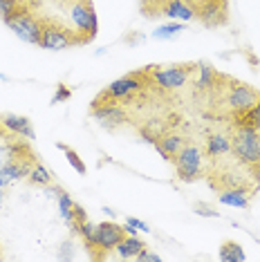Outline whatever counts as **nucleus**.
Returning a JSON list of instances; mask_svg holds the SVG:
<instances>
[{"instance_id":"20e7f679","label":"nucleus","mask_w":260,"mask_h":262,"mask_svg":"<svg viewBox=\"0 0 260 262\" xmlns=\"http://www.w3.org/2000/svg\"><path fill=\"white\" fill-rule=\"evenodd\" d=\"M148 70H150V79L155 83L157 90L170 92V90H180V88L186 85L193 72H198V63H177V65H168V68L148 65Z\"/></svg>"},{"instance_id":"f03ea898","label":"nucleus","mask_w":260,"mask_h":262,"mask_svg":"<svg viewBox=\"0 0 260 262\" xmlns=\"http://www.w3.org/2000/svg\"><path fill=\"white\" fill-rule=\"evenodd\" d=\"M231 137V155L247 168L253 170V175L260 177V146H258V130L231 123L229 128Z\"/></svg>"},{"instance_id":"6e6552de","label":"nucleus","mask_w":260,"mask_h":262,"mask_svg":"<svg viewBox=\"0 0 260 262\" xmlns=\"http://www.w3.org/2000/svg\"><path fill=\"white\" fill-rule=\"evenodd\" d=\"M90 115L97 119L99 126L115 130L119 126H126L130 121L128 108L119 101H108V103H99V105H90Z\"/></svg>"},{"instance_id":"0eeeda50","label":"nucleus","mask_w":260,"mask_h":262,"mask_svg":"<svg viewBox=\"0 0 260 262\" xmlns=\"http://www.w3.org/2000/svg\"><path fill=\"white\" fill-rule=\"evenodd\" d=\"M195 18L209 29L224 27L229 23V0H200L195 3Z\"/></svg>"},{"instance_id":"7ed1b4c3","label":"nucleus","mask_w":260,"mask_h":262,"mask_svg":"<svg viewBox=\"0 0 260 262\" xmlns=\"http://www.w3.org/2000/svg\"><path fill=\"white\" fill-rule=\"evenodd\" d=\"M202 162H204V148H200L198 144H191V141H188L173 162L177 180L186 182V184L204 180L206 168L202 166Z\"/></svg>"},{"instance_id":"dca6fc26","label":"nucleus","mask_w":260,"mask_h":262,"mask_svg":"<svg viewBox=\"0 0 260 262\" xmlns=\"http://www.w3.org/2000/svg\"><path fill=\"white\" fill-rule=\"evenodd\" d=\"M141 249H146V242L144 240H139L137 235H126L119 244H117L115 251H117V255H119L121 260H135Z\"/></svg>"},{"instance_id":"f3484780","label":"nucleus","mask_w":260,"mask_h":262,"mask_svg":"<svg viewBox=\"0 0 260 262\" xmlns=\"http://www.w3.org/2000/svg\"><path fill=\"white\" fill-rule=\"evenodd\" d=\"M231 123H238V126H247V128L260 130V99L247 112H242L240 117L231 119Z\"/></svg>"},{"instance_id":"39448f33","label":"nucleus","mask_w":260,"mask_h":262,"mask_svg":"<svg viewBox=\"0 0 260 262\" xmlns=\"http://www.w3.org/2000/svg\"><path fill=\"white\" fill-rule=\"evenodd\" d=\"M74 45H83V40H81V36L76 34V29L65 27L63 23L56 20V18H47V16H43V34H40L38 47L58 52V50L74 47Z\"/></svg>"},{"instance_id":"b1692460","label":"nucleus","mask_w":260,"mask_h":262,"mask_svg":"<svg viewBox=\"0 0 260 262\" xmlns=\"http://www.w3.org/2000/svg\"><path fill=\"white\" fill-rule=\"evenodd\" d=\"M70 97H72V92H70V88L65 85V83H58V88H56V92H54V97H52V103H65Z\"/></svg>"},{"instance_id":"393cba45","label":"nucleus","mask_w":260,"mask_h":262,"mask_svg":"<svg viewBox=\"0 0 260 262\" xmlns=\"http://www.w3.org/2000/svg\"><path fill=\"white\" fill-rule=\"evenodd\" d=\"M126 226H133V229H137V231H146V233H148V224L146 222H141V220H137V217H128L126 220Z\"/></svg>"},{"instance_id":"ddd939ff","label":"nucleus","mask_w":260,"mask_h":262,"mask_svg":"<svg viewBox=\"0 0 260 262\" xmlns=\"http://www.w3.org/2000/svg\"><path fill=\"white\" fill-rule=\"evenodd\" d=\"M29 11H36V0H0V20L5 25Z\"/></svg>"},{"instance_id":"9d476101","label":"nucleus","mask_w":260,"mask_h":262,"mask_svg":"<svg viewBox=\"0 0 260 262\" xmlns=\"http://www.w3.org/2000/svg\"><path fill=\"white\" fill-rule=\"evenodd\" d=\"M126 226L115 222L97 224V260H105L110 251H115L117 244L126 237Z\"/></svg>"},{"instance_id":"5701e85b","label":"nucleus","mask_w":260,"mask_h":262,"mask_svg":"<svg viewBox=\"0 0 260 262\" xmlns=\"http://www.w3.org/2000/svg\"><path fill=\"white\" fill-rule=\"evenodd\" d=\"M193 211L198 213V215H202V217H220V211H215L213 206L204 204V202H198V204H193Z\"/></svg>"},{"instance_id":"f8f14e48","label":"nucleus","mask_w":260,"mask_h":262,"mask_svg":"<svg viewBox=\"0 0 260 262\" xmlns=\"http://www.w3.org/2000/svg\"><path fill=\"white\" fill-rule=\"evenodd\" d=\"M231 155V137L229 133H209L204 141V157L209 162H215L220 157Z\"/></svg>"},{"instance_id":"4468645a","label":"nucleus","mask_w":260,"mask_h":262,"mask_svg":"<svg viewBox=\"0 0 260 262\" xmlns=\"http://www.w3.org/2000/svg\"><path fill=\"white\" fill-rule=\"evenodd\" d=\"M0 121L5 123V128L9 130L11 135H18L23 139H34V128H32V121H29L27 117H18V115H3Z\"/></svg>"},{"instance_id":"a211bd4d","label":"nucleus","mask_w":260,"mask_h":262,"mask_svg":"<svg viewBox=\"0 0 260 262\" xmlns=\"http://www.w3.org/2000/svg\"><path fill=\"white\" fill-rule=\"evenodd\" d=\"M220 260L222 262H238L245 260V251L235 240H224L220 244Z\"/></svg>"},{"instance_id":"bb28decb","label":"nucleus","mask_w":260,"mask_h":262,"mask_svg":"<svg viewBox=\"0 0 260 262\" xmlns=\"http://www.w3.org/2000/svg\"><path fill=\"white\" fill-rule=\"evenodd\" d=\"M9 137H11V133H9L7 128H5V123L0 121V139H9Z\"/></svg>"},{"instance_id":"4be33fe9","label":"nucleus","mask_w":260,"mask_h":262,"mask_svg":"<svg viewBox=\"0 0 260 262\" xmlns=\"http://www.w3.org/2000/svg\"><path fill=\"white\" fill-rule=\"evenodd\" d=\"M72 208H74V200L70 198L65 190L58 188V213H61V217L65 222H72Z\"/></svg>"},{"instance_id":"9b49d317","label":"nucleus","mask_w":260,"mask_h":262,"mask_svg":"<svg viewBox=\"0 0 260 262\" xmlns=\"http://www.w3.org/2000/svg\"><path fill=\"white\" fill-rule=\"evenodd\" d=\"M186 144H188L186 135L177 133L175 128H170V126H168V128L162 133V135L157 137V141H155V144H153V146L157 148V152L162 155V157L166 159V162L173 164V162H175V157H177V155H180V150H182V148H184Z\"/></svg>"},{"instance_id":"1a4fd4ad","label":"nucleus","mask_w":260,"mask_h":262,"mask_svg":"<svg viewBox=\"0 0 260 262\" xmlns=\"http://www.w3.org/2000/svg\"><path fill=\"white\" fill-rule=\"evenodd\" d=\"M7 27L16 34L20 40H25L29 45H38L40 43V34H43V16H38L36 11H29L25 16L9 20Z\"/></svg>"},{"instance_id":"6ab92c4d","label":"nucleus","mask_w":260,"mask_h":262,"mask_svg":"<svg viewBox=\"0 0 260 262\" xmlns=\"http://www.w3.org/2000/svg\"><path fill=\"white\" fill-rule=\"evenodd\" d=\"M27 180L32 182V184H36V186H50L54 177H52V172L47 170L43 164H40V162H36V164H34V168L29 170Z\"/></svg>"},{"instance_id":"412c9836","label":"nucleus","mask_w":260,"mask_h":262,"mask_svg":"<svg viewBox=\"0 0 260 262\" xmlns=\"http://www.w3.org/2000/svg\"><path fill=\"white\" fill-rule=\"evenodd\" d=\"M56 146H58V150L65 152V157H68V162L72 164V168H76V172H79V175H85V172H88V166L83 164V159L76 155L74 148H70L68 144H56Z\"/></svg>"},{"instance_id":"a878e982","label":"nucleus","mask_w":260,"mask_h":262,"mask_svg":"<svg viewBox=\"0 0 260 262\" xmlns=\"http://www.w3.org/2000/svg\"><path fill=\"white\" fill-rule=\"evenodd\" d=\"M135 260H150V262H162V258H159L157 253H150L148 249H141V251L137 253V258Z\"/></svg>"},{"instance_id":"cd10ccee","label":"nucleus","mask_w":260,"mask_h":262,"mask_svg":"<svg viewBox=\"0 0 260 262\" xmlns=\"http://www.w3.org/2000/svg\"><path fill=\"white\" fill-rule=\"evenodd\" d=\"M5 198H7V193H5V188H0V206L5 204Z\"/></svg>"},{"instance_id":"c756f323","label":"nucleus","mask_w":260,"mask_h":262,"mask_svg":"<svg viewBox=\"0 0 260 262\" xmlns=\"http://www.w3.org/2000/svg\"><path fill=\"white\" fill-rule=\"evenodd\" d=\"M0 258H3V247H0Z\"/></svg>"},{"instance_id":"423d86ee","label":"nucleus","mask_w":260,"mask_h":262,"mask_svg":"<svg viewBox=\"0 0 260 262\" xmlns=\"http://www.w3.org/2000/svg\"><path fill=\"white\" fill-rule=\"evenodd\" d=\"M70 16H72L74 29L83 40V45L94 40L99 32V20H97V11L92 7V0H76L72 5V14Z\"/></svg>"},{"instance_id":"aec40b11","label":"nucleus","mask_w":260,"mask_h":262,"mask_svg":"<svg viewBox=\"0 0 260 262\" xmlns=\"http://www.w3.org/2000/svg\"><path fill=\"white\" fill-rule=\"evenodd\" d=\"M184 32V23H168V25H162L153 32V38L164 40V38H175Z\"/></svg>"},{"instance_id":"c85d7f7f","label":"nucleus","mask_w":260,"mask_h":262,"mask_svg":"<svg viewBox=\"0 0 260 262\" xmlns=\"http://www.w3.org/2000/svg\"><path fill=\"white\" fill-rule=\"evenodd\" d=\"M258 146H260V130H258Z\"/></svg>"},{"instance_id":"f257e3e1","label":"nucleus","mask_w":260,"mask_h":262,"mask_svg":"<svg viewBox=\"0 0 260 262\" xmlns=\"http://www.w3.org/2000/svg\"><path fill=\"white\" fill-rule=\"evenodd\" d=\"M211 94H220L222 105L229 112V119L240 117L242 112H247L260 99V90L247 85L242 81H235L231 76H224V74H220V79H218Z\"/></svg>"},{"instance_id":"2eb2a0df","label":"nucleus","mask_w":260,"mask_h":262,"mask_svg":"<svg viewBox=\"0 0 260 262\" xmlns=\"http://www.w3.org/2000/svg\"><path fill=\"white\" fill-rule=\"evenodd\" d=\"M251 193L253 190L249 188H227V190H220L218 198H220V204H227L233 208H247L251 202Z\"/></svg>"}]
</instances>
